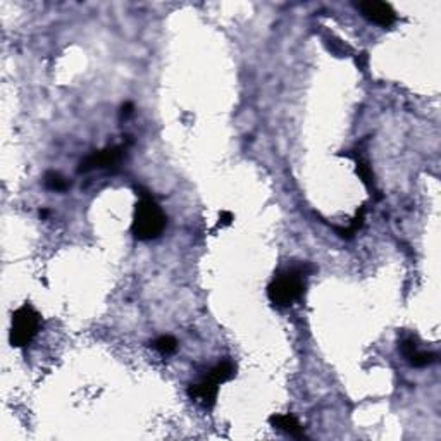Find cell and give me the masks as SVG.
I'll list each match as a JSON object with an SVG mask.
<instances>
[{"label": "cell", "mask_w": 441, "mask_h": 441, "mask_svg": "<svg viewBox=\"0 0 441 441\" xmlns=\"http://www.w3.org/2000/svg\"><path fill=\"white\" fill-rule=\"evenodd\" d=\"M355 164H357L355 171H357V174L361 176L362 183H364V185H368L369 188H372V186H374V174H372L371 166H369L365 161H362V159H357V162H355Z\"/></svg>", "instance_id": "4fadbf2b"}, {"label": "cell", "mask_w": 441, "mask_h": 441, "mask_svg": "<svg viewBox=\"0 0 441 441\" xmlns=\"http://www.w3.org/2000/svg\"><path fill=\"white\" fill-rule=\"evenodd\" d=\"M307 266H293L281 271L267 286V297L278 307H290L305 291Z\"/></svg>", "instance_id": "7a4b0ae2"}, {"label": "cell", "mask_w": 441, "mask_h": 441, "mask_svg": "<svg viewBox=\"0 0 441 441\" xmlns=\"http://www.w3.org/2000/svg\"><path fill=\"white\" fill-rule=\"evenodd\" d=\"M400 352H402L405 361L409 362L412 368H426V365H431L436 361V355L434 354L419 350L414 338H403L402 343H400Z\"/></svg>", "instance_id": "52a82bcc"}, {"label": "cell", "mask_w": 441, "mask_h": 441, "mask_svg": "<svg viewBox=\"0 0 441 441\" xmlns=\"http://www.w3.org/2000/svg\"><path fill=\"white\" fill-rule=\"evenodd\" d=\"M42 328V317L30 304H25L14 310L11 324V345L16 348H25L35 340Z\"/></svg>", "instance_id": "3957f363"}, {"label": "cell", "mask_w": 441, "mask_h": 441, "mask_svg": "<svg viewBox=\"0 0 441 441\" xmlns=\"http://www.w3.org/2000/svg\"><path fill=\"white\" fill-rule=\"evenodd\" d=\"M362 225H364V209H361L357 212V216L354 217V219H352V223H350V226H348V228H335V231L338 233V236H340V238H352V236L355 235V233L359 231V229L362 228Z\"/></svg>", "instance_id": "8fae6325"}, {"label": "cell", "mask_w": 441, "mask_h": 441, "mask_svg": "<svg viewBox=\"0 0 441 441\" xmlns=\"http://www.w3.org/2000/svg\"><path fill=\"white\" fill-rule=\"evenodd\" d=\"M131 113H133V104H131V102H126V104L123 105V109H121V114H123L124 117H128Z\"/></svg>", "instance_id": "9a60e30c"}, {"label": "cell", "mask_w": 441, "mask_h": 441, "mask_svg": "<svg viewBox=\"0 0 441 441\" xmlns=\"http://www.w3.org/2000/svg\"><path fill=\"white\" fill-rule=\"evenodd\" d=\"M168 226V217L159 203L147 193H140V202L137 203L131 231L140 242H150L159 238Z\"/></svg>", "instance_id": "6da1fadb"}, {"label": "cell", "mask_w": 441, "mask_h": 441, "mask_svg": "<svg viewBox=\"0 0 441 441\" xmlns=\"http://www.w3.org/2000/svg\"><path fill=\"white\" fill-rule=\"evenodd\" d=\"M269 422L274 429L281 431V433L288 434V436L305 438L304 426H302L297 417L291 416V414H274L269 419Z\"/></svg>", "instance_id": "ba28073f"}, {"label": "cell", "mask_w": 441, "mask_h": 441, "mask_svg": "<svg viewBox=\"0 0 441 441\" xmlns=\"http://www.w3.org/2000/svg\"><path fill=\"white\" fill-rule=\"evenodd\" d=\"M152 345H154L155 350L161 352L162 355L174 354L176 348H178V341H176V338L172 337H159Z\"/></svg>", "instance_id": "7c38bea8"}, {"label": "cell", "mask_w": 441, "mask_h": 441, "mask_svg": "<svg viewBox=\"0 0 441 441\" xmlns=\"http://www.w3.org/2000/svg\"><path fill=\"white\" fill-rule=\"evenodd\" d=\"M233 220V214L228 210H223L219 216V226H229Z\"/></svg>", "instance_id": "5bb4252c"}, {"label": "cell", "mask_w": 441, "mask_h": 441, "mask_svg": "<svg viewBox=\"0 0 441 441\" xmlns=\"http://www.w3.org/2000/svg\"><path fill=\"white\" fill-rule=\"evenodd\" d=\"M43 183H45L47 188L52 190V192H66V190L69 188V181H67L63 174H59V172H54V171L47 172Z\"/></svg>", "instance_id": "30bf717a"}, {"label": "cell", "mask_w": 441, "mask_h": 441, "mask_svg": "<svg viewBox=\"0 0 441 441\" xmlns=\"http://www.w3.org/2000/svg\"><path fill=\"white\" fill-rule=\"evenodd\" d=\"M357 9L362 12L365 19H369L374 25L388 28L396 21V14L392 9V5L386 2H359Z\"/></svg>", "instance_id": "5b68a950"}, {"label": "cell", "mask_w": 441, "mask_h": 441, "mask_svg": "<svg viewBox=\"0 0 441 441\" xmlns=\"http://www.w3.org/2000/svg\"><path fill=\"white\" fill-rule=\"evenodd\" d=\"M209 374L212 376V378L216 379L219 385H223V383H226V381H229V379L235 378L236 368L231 361H223V362H219L217 365H214V368L209 371Z\"/></svg>", "instance_id": "9c48e42d"}, {"label": "cell", "mask_w": 441, "mask_h": 441, "mask_svg": "<svg viewBox=\"0 0 441 441\" xmlns=\"http://www.w3.org/2000/svg\"><path fill=\"white\" fill-rule=\"evenodd\" d=\"M217 393H219V383L210 374H205L200 381L193 383L188 388V395L192 396L195 402L202 403L203 407H214Z\"/></svg>", "instance_id": "8992f818"}, {"label": "cell", "mask_w": 441, "mask_h": 441, "mask_svg": "<svg viewBox=\"0 0 441 441\" xmlns=\"http://www.w3.org/2000/svg\"><path fill=\"white\" fill-rule=\"evenodd\" d=\"M124 155H126V147H121V145H114V147H107L104 150H97L81 161L78 171L88 172L93 171V169L116 168V166L121 164Z\"/></svg>", "instance_id": "277c9868"}]
</instances>
